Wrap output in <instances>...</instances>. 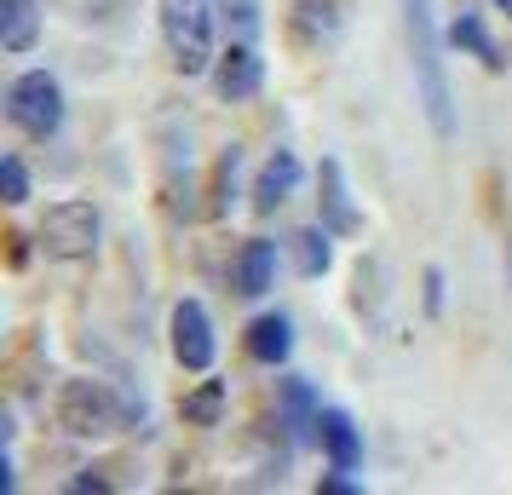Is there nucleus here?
<instances>
[{
    "label": "nucleus",
    "instance_id": "obj_23",
    "mask_svg": "<svg viewBox=\"0 0 512 495\" xmlns=\"http://www.w3.org/2000/svg\"><path fill=\"white\" fill-rule=\"evenodd\" d=\"M507 260H512V248H507Z\"/></svg>",
    "mask_w": 512,
    "mask_h": 495
},
{
    "label": "nucleus",
    "instance_id": "obj_4",
    "mask_svg": "<svg viewBox=\"0 0 512 495\" xmlns=\"http://www.w3.org/2000/svg\"><path fill=\"white\" fill-rule=\"evenodd\" d=\"M52 415H58V426L75 432V438H104V432L121 426V403H116V392H110L104 380H64Z\"/></svg>",
    "mask_w": 512,
    "mask_h": 495
},
{
    "label": "nucleus",
    "instance_id": "obj_19",
    "mask_svg": "<svg viewBox=\"0 0 512 495\" xmlns=\"http://www.w3.org/2000/svg\"><path fill=\"white\" fill-rule=\"evenodd\" d=\"M236 173H242V150H225V156H219V208H225V202H231L236 196Z\"/></svg>",
    "mask_w": 512,
    "mask_h": 495
},
{
    "label": "nucleus",
    "instance_id": "obj_18",
    "mask_svg": "<svg viewBox=\"0 0 512 495\" xmlns=\"http://www.w3.org/2000/svg\"><path fill=\"white\" fill-rule=\"evenodd\" d=\"M0 190H6V202H12V208L29 202V173H24L18 156H6V162H0Z\"/></svg>",
    "mask_w": 512,
    "mask_h": 495
},
{
    "label": "nucleus",
    "instance_id": "obj_12",
    "mask_svg": "<svg viewBox=\"0 0 512 495\" xmlns=\"http://www.w3.org/2000/svg\"><path fill=\"white\" fill-rule=\"evenodd\" d=\"M317 185H323V225L328 231H340V236H351L363 219H357V208H351V196H346V173H340V162H323V173H317Z\"/></svg>",
    "mask_w": 512,
    "mask_h": 495
},
{
    "label": "nucleus",
    "instance_id": "obj_8",
    "mask_svg": "<svg viewBox=\"0 0 512 495\" xmlns=\"http://www.w3.org/2000/svg\"><path fill=\"white\" fill-rule=\"evenodd\" d=\"M300 179H305L300 156H294V150H277L271 162L259 167V179H254V208H259V213H277L282 202L300 190Z\"/></svg>",
    "mask_w": 512,
    "mask_h": 495
},
{
    "label": "nucleus",
    "instance_id": "obj_11",
    "mask_svg": "<svg viewBox=\"0 0 512 495\" xmlns=\"http://www.w3.org/2000/svg\"><path fill=\"white\" fill-rule=\"evenodd\" d=\"M288 352H294V323H288L282 311L248 323V357H254V363H288Z\"/></svg>",
    "mask_w": 512,
    "mask_h": 495
},
{
    "label": "nucleus",
    "instance_id": "obj_7",
    "mask_svg": "<svg viewBox=\"0 0 512 495\" xmlns=\"http://www.w3.org/2000/svg\"><path fill=\"white\" fill-rule=\"evenodd\" d=\"M259 81H265V64H259V52L248 41H236V47H225L213 58V87H219L225 104H248L259 93Z\"/></svg>",
    "mask_w": 512,
    "mask_h": 495
},
{
    "label": "nucleus",
    "instance_id": "obj_3",
    "mask_svg": "<svg viewBox=\"0 0 512 495\" xmlns=\"http://www.w3.org/2000/svg\"><path fill=\"white\" fill-rule=\"evenodd\" d=\"M6 116H12V127L29 133V139H52V133L64 127V87H58L47 70H24L6 87Z\"/></svg>",
    "mask_w": 512,
    "mask_h": 495
},
{
    "label": "nucleus",
    "instance_id": "obj_15",
    "mask_svg": "<svg viewBox=\"0 0 512 495\" xmlns=\"http://www.w3.org/2000/svg\"><path fill=\"white\" fill-rule=\"evenodd\" d=\"M288 254H294V271L300 277H323L334 265V248H328V225H305V231L288 236Z\"/></svg>",
    "mask_w": 512,
    "mask_h": 495
},
{
    "label": "nucleus",
    "instance_id": "obj_9",
    "mask_svg": "<svg viewBox=\"0 0 512 495\" xmlns=\"http://www.w3.org/2000/svg\"><path fill=\"white\" fill-rule=\"evenodd\" d=\"M317 444H323V455L334 467H346V472H357V461H363V432L351 426L346 409H323L317 415Z\"/></svg>",
    "mask_w": 512,
    "mask_h": 495
},
{
    "label": "nucleus",
    "instance_id": "obj_14",
    "mask_svg": "<svg viewBox=\"0 0 512 495\" xmlns=\"http://www.w3.org/2000/svg\"><path fill=\"white\" fill-rule=\"evenodd\" d=\"M449 41H455L461 52H472L484 70H501V64H507V58H501V47H495V35L484 29V18H478V12H455V18H449Z\"/></svg>",
    "mask_w": 512,
    "mask_h": 495
},
{
    "label": "nucleus",
    "instance_id": "obj_16",
    "mask_svg": "<svg viewBox=\"0 0 512 495\" xmlns=\"http://www.w3.org/2000/svg\"><path fill=\"white\" fill-rule=\"evenodd\" d=\"M282 415H288V426H294V438H317V415H323V403H317V392L305 386V380H282Z\"/></svg>",
    "mask_w": 512,
    "mask_h": 495
},
{
    "label": "nucleus",
    "instance_id": "obj_5",
    "mask_svg": "<svg viewBox=\"0 0 512 495\" xmlns=\"http://www.w3.org/2000/svg\"><path fill=\"white\" fill-rule=\"evenodd\" d=\"M98 208L93 202H52L47 219H41V248H47V260H93L98 248Z\"/></svg>",
    "mask_w": 512,
    "mask_h": 495
},
{
    "label": "nucleus",
    "instance_id": "obj_21",
    "mask_svg": "<svg viewBox=\"0 0 512 495\" xmlns=\"http://www.w3.org/2000/svg\"><path fill=\"white\" fill-rule=\"evenodd\" d=\"M426 306H432V311L443 306V277H438V271H426Z\"/></svg>",
    "mask_w": 512,
    "mask_h": 495
},
{
    "label": "nucleus",
    "instance_id": "obj_10",
    "mask_svg": "<svg viewBox=\"0 0 512 495\" xmlns=\"http://www.w3.org/2000/svg\"><path fill=\"white\" fill-rule=\"evenodd\" d=\"M271 283H277V242L254 236L242 248V260H236V294L242 300H259V294H271Z\"/></svg>",
    "mask_w": 512,
    "mask_h": 495
},
{
    "label": "nucleus",
    "instance_id": "obj_2",
    "mask_svg": "<svg viewBox=\"0 0 512 495\" xmlns=\"http://www.w3.org/2000/svg\"><path fill=\"white\" fill-rule=\"evenodd\" d=\"M162 35L179 75L213 70V0H162Z\"/></svg>",
    "mask_w": 512,
    "mask_h": 495
},
{
    "label": "nucleus",
    "instance_id": "obj_1",
    "mask_svg": "<svg viewBox=\"0 0 512 495\" xmlns=\"http://www.w3.org/2000/svg\"><path fill=\"white\" fill-rule=\"evenodd\" d=\"M403 18H409V47H415L420 104L432 116V133L449 139L455 133V110H449V81H443V58H438V12H432V0H403Z\"/></svg>",
    "mask_w": 512,
    "mask_h": 495
},
{
    "label": "nucleus",
    "instance_id": "obj_13",
    "mask_svg": "<svg viewBox=\"0 0 512 495\" xmlns=\"http://www.w3.org/2000/svg\"><path fill=\"white\" fill-rule=\"evenodd\" d=\"M35 41H41V12H35V0H0V47L29 52Z\"/></svg>",
    "mask_w": 512,
    "mask_h": 495
},
{
    "label": "nucleus",
    "instance_id": "obj_20",
    "mask_svg": "<svg viewBox=\"0 0 512 495\" xmlns=\"http://www.w3.org/2000/svg\"><path fill=\"white\" fill-rule=\"evenodd\" d=\"M317 495H357V484L346 478V467H334L328 478H317Z\"/></svg>",
    "mask_w": 512,
    "mask_h": 495
},
{
    "label": "nucleus",
    "instance_id": "obj_22",
    "mask_svg": "<svg viewBox=\"0 0 512 495\" xmlns=\"http://www.w3.org/2000/svg\"><path fill=\"white\" fill-rule=\"evenodd\" d=\"M495 6H501V12H512V0H495Z\"/></svg>",
    "mask_w": 512,
    "mask_h": 495
},
{
    "label": "nucleus",
    "instance_id": "obj_17",
    "mask_svg": "<svg viewBox=\"0 0 512 495\" xmlns=\"http://www.w3.org/2000/svg\"><path fill=\"white\" fill-rule=\"evenodd\" d=\"M219 415H225V380H202L185 398V421L190 426H219Z\"/></svg>",
    "mask_w": 512,
    "mask_h": 495
},
{
    "label": "nucleus",
    "instance_id": "obj_6",
    "mask_svg": "<svg viewBox=\"0 0 512 495\" xmlns=\"http://www.w3.org/2000/svg\"><path fill=\"white\" fill-rule=\"evenodd\" d=\"M167 329H173V357L185 363L190 375H208V369H213V352H219L213 323H208V306H202V300H179Z\"/></svg>",
    "mask_w": 512,
    "mask_h": 495
}]
</instances>
